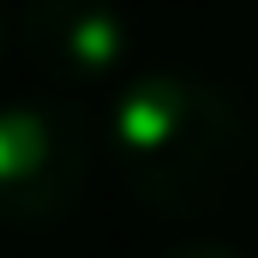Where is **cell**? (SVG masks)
Segmentation results:
<instances>
[{
	"label": "cell",
	"mask_w": 258,
	"mask_h": 258,
	"mask_svg": "<svg viewBox=\"0 0 258 258\" xmlns=\"http://www.w3.org/2000/svg\"><path fill=\"white\" fill-rule=\"evenodd\" d=\"M0 42H6V24H0Z\"/></svg>",
	"instance_id": "obj_6"
},
{
	"label": "cell",
	"mask_w": 258,
	"mask_h": 258,
	"mask_svg": "<svg viewBox=\"0 0 258 258\" xmlns=\"http://www.w3.org/2000/svg\"><path fill=\"white\" fill-rule=\"evenodd\" d=\"M90 180V132L66 102H6L0 108V222L54 228L72 216Z\"/></svg>",
	"instance_id": "obj_2"
},
{
	"label": "cell",
	"mask_w": 258,
	"mask_h": 258,
	"mask_svg": "<svg viewBox=\"0 0 258 258\" xmlns=\"http://www.w3.org/2000/svg\"><path fill=\"white\" fill-rule=\"evenodd\" d=\"M108 156L144 210L204 216L234 186L240 114L216 84L192 72H144L108 114Z\"/></svg>",
	"instance_id": "obj_1"
},
{
	"label": "cell",
	"mask_w": 258,
	"mask_h": 258,
	"mask_svg": "<svg viewBox=\"0 0 258 258\" xmlns=\"http://www.w3.org/2000/svg\"><path fill=\"white\" fill-rule=\"evenodd\" d=\"M156 258H246V252H234L222 240H180V246H168V252H156Z\"/></svg>",
	"instance_id": "obj_4"
},
{
	"label": "cell",
	"mask_w": 258,
	"mask_h": 258,
	"mask_svg": "<svg viewBox=\"0 0 258 258\" xmlns=\"http://www.w3.org/2000/svg\"><path fill=\"white\" fill-rule=\"evenodd\" d=\"M18 42L24 60L66 90L108 84L132 60V30L114 0H24Z\"/></svg>",
	"instance_id": "obj_3"
},
{
	"label": "cell",
	"mask_w": 258,
	"mask_h": 258,
	"mask_svg": "<svg viewBox=\"0 0 258 258\" xmlns=\"http://www.w3.org/2000/svg\"><path fill=\"white\" fill-rule=\"evenodd\" d=\"M252 168H258V132H252Z\"/></svg>",
	"instance_id": "obj_5"
}]
</instances>
